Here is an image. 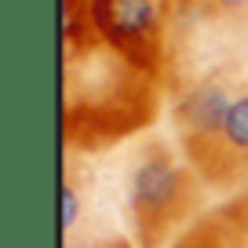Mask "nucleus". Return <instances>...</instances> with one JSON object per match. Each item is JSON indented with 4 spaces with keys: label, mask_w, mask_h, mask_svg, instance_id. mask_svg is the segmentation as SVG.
Here are the masks:
<instances>
[{
    "label": "nucleus",
    "mask_w": 248,
    "mask_h": 248,
    "mask_svg": "<svg viewBox=\"0 0 248 248\" xmlns=\"http://www.w3.org/2000/svg\"><path fill=\"white\" fill-rule=\"evenodd\" d=\"M157 77L102 44L84 0H62V124L73 150H99L150 124Z\"/></svg>",
    "instance_id": "obj_1"
},
{
    "label": "nucleus",
    "mask_w": 248,
    "mask_h": 248,
    "mask_svg": "<svg viewBox=\"0 0 248 248\" xmlns=\"http://www.w3.org/2000/svg\"><path fill=\"white\" fill-rule=\"evenodd\" d=\"M201 179L175 161L164 142H146L128 171V216L139 248H164L197 212Z\"/></svg>",
    "instance_id": "obj_2"
},
{
    "label": "nucleus",
    "mask_w": 248,
    "mask_h": 248,
    "mask_svg": "<svg viewBox=\"0 0 248 248\" xmlns=\"http://www.w3.org/2000/svg\"><path fill=\"white\" fill-rule=\"evenodd\" d=\"M95 33L135 70L161 77L168 0H84Z\"/></svg>",
    "instance_id": "obj_3"
},
{
    "label": "nucleus",
    "mask_w": 248,
    "mask_h": 248,
    "mask_svg": "<svg viewBox=\"0 0 248 248\" xmlns=\"http://www.w3.org/2000/svg\"><path fill=\"white\" fill-rule=\"evenodd\" d=\"M233 95L226 92L223 84L216 80H201V84L186 88L175 102V128H179V142L186 146H197L204 139H216L223 132V121H226V109H230Z\"/></svg>",
    "instance_id": "obj_4"
},
{
    "label": "nucleus",
    "mask_w": 248,
    "mask_h": 248,
    "mask_svg": "<svg viewBox=\"0 0 248 248\" xmlns=\"http://www.w3.org/2000/svg\"><path fill=\"white\" fill-rule=\"evenodd\" d=\"M80 208H84V201H80L77 179H73V171H66V179H62V233L66 237H73V230H77Z\"/></svg>",
    "instance_id": "obj_5"
},
{
    "label": "nucleus",
    "mask_w": 248,
    "mask_h": 248,
    "mask_svg": "<svg viewBox=\"0 0 248 248\" xmlns=\"http://www.w3.org/2000/svg\"><path fill=\"white\" fill-rule=\"evenodd\" d=\"M179 4H186V8H194L197 15H241V11H248V0H179Z\"/></svg>",
    "instance_id": "obj_6"
},
{
    "label": "nucleus",
    "mask_w": 248,
    "mask_h": 248,
    "mask_svg": "<svg viewBox=\"0 0 248 248\" xmlns=\"http://www.w3.org/2000/svg\"><path fill=\"white\" fill-rule=\"evenodd\" d=\"M66 248H128L124 241H66Z\"/></svg>",
    "instance_id": "obj_7"
}]
</instances>
